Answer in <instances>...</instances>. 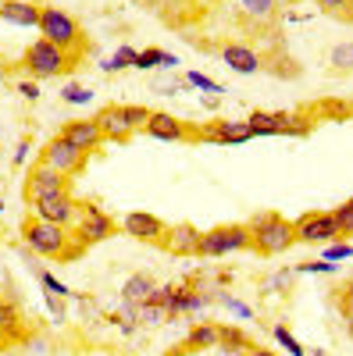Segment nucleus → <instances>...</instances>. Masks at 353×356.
Segmentation results:
<instances>
[{"instance_id": "1", "label": "nucleus", "mask_w": 353, "mask_h": 356, "mask_svg": "<svg viewBox=\"0 0 353 356\" xmlns=\"http://www.w3.org/2000/svg\"><path fill=\"white\" fill-rule=\"evenodd\" d=\"M22 235H25V246L33 250V253H40V257L75 260L86 250V243L79 239V235H75V243H72V235H68L65 225H54V221H43V218H25Z\"/></svg>"}, {"instance_id": "2", "label": "nucleus", "mask_w": 353, "mask_h": 356, "mask_svg": "<svg viewBox=\"0 0 353 356\" xmlns=\"http://www.w3.org/2000/svg\"><path fill=\"white\" fill-rule=\"evenodd\" d=\"M250 235H253V250L264 253V257H279L285 253L292 243H297V228H292V221H285L282 214H253L246 221Z\"/></svg>"}, {"instance_id": "3", "label": "nucleus", "mask_w": 353, "mask_h": 356, "mask_svg": "<svg viewBox=\"0 0 353 356\" xmlns=\"http://www.w3.org/2000/svg\"><path fill=\"white\" fill-rule=\"evenodd\" d=\"M250 136H307L311 132V118L307 114H292V111H253L246 118Z\"/></svg>"}, {"instance_id": "4", "label": "nucleus", "mask_w": 353, "mask_h": 356, "mask_svg": "<svg viewBox=\"0 0 353 356\" xmlns=\"http://www.w3.org/2000/svg\"><path fill=\"white\" fill-rule=\"evenodd\" d=\"M253 246V235L246 225H218L211 232H200V257H228Z\"/></svg>"}, {"instance_id": "5", "label": "nucleus", "mask_w": 353, "mask_h": 356, "mask_svg": "<svg viewBox=\"0 0 353 356\" xmlns=\"http://www.w3.org/2000/svg\"><path fill=\"white\" fill-rule=\"evenodd\" d=\"M40 40L61 47V50H75L82 43V33H79V22L61 11V8H40Z\"/></svg>"}, {"instance_id": "6", "label": "nucleus", "mask_w": 353, "mask_h": 356, "mask_svg": "<svg viewBox=\"0 0 353 356\" xmlns=\"http://www.w3.org/2000/svg\"><path fill=\"white\" fill-rule=\"evenodd\" d=\"M68 61H72V54L61 50V47H54V43H47V40L29 43V50H25V68H29V75H33L36 82L57 79L68 68Z\"/></svg>"}, {"instance_id": "7", "label": "nucleus", "mask_w": 353, "mask_h": 356, "mask_svg": "<svg viewBox=\"0 0 353 356\" xmlns=\"http://www.w3.org/2000/svg\"><path fill=\"white\" fill-rule=\"evenodd\" d=\"M29 207H33V218H43V221H54V225H65V228L79 221V200H75L68 189L36 196V200H29Z\"/></svg>"}, {"instance_id": "8", "label": "nucleus", "mask_w": 353, "mask_h": 356, "mask_svg": "<svg viewBox=\"0 0 353 356\" xmlns=\"http://www.w3.org/2000/svg\"><path fill=\"white\" fill-rule=\"evenodd\" d=\"M86 150H79V146H72L65 136H54L43 150H40V164H47V168H54V171H61L65 178H72V175H79L82 168H86Z\"/></svg>"}, {"instance_id": "9", "label": "nucleus", "mask_w": 353, "mask_h": 356, "mask_svg": "<svg viewBox=\"0 0 353 356\" xmlns=\"http://www.w3.org/2000/svg\"><path fill=\"white\" fill-rule=\"evenodd\" d=\"M75 235L86 243V246H93V243H104L107 235H114V218L104 214L97 203H79V221H75Z\"/></svg>"}, {"instance_id": "10", "label": "nucleus", "mask_w": 353, "mask_h": 356, "mask_svg": "<svg viewBox=\"0 0 353 356\" xmlns=\"http://www.w3.org/2000/svg\"><path fill=\"white\" fill-rule=\"evenodd\" d=\"M143 132L150 139H161V143H193L196 139V129H189L182 118L164 114V111H154L150 122L143 125Z\"/></svg>"}, {"instance_id": "11", "label": "nucleus", "mask_w": 353, "mask_h": 356, "mask_svg": "<svg viewBox=\"0 0 353 356\" xmlns=\"http://www.w3.org/2000/svg\"><path fill=\"white\" fill-rule=\"evenodd\" d=\"M292 228H297V243H339L343 235L332 221V214H304L300 221H292Z\"/></svg>"}, {"instance_id": "12", "label": "nucleus", "mask_w": 353, "mask_h": 356, "mask_svg": "<svg viewBox=\"0 0 353 356\" xmlns=\"http://www.w3.org/2000/svg\"><path fill=\"white\" fill-rule=\"evenodd\" d=\"M122 228H125V235H132V239H139V243H150V246H164V235H168V228H164L161 218L143 214V211L125 214Z\"/></svg>"}, {"instance_id": "13", "label": "nucleus", "mask_w": 353, "mask_h": 356, "mask_svg": "<svg viewBox=\"0 0 353 356\" xmlns=\"http://www.w3.org/2000/svg\"><path fill=\"white\" fill-rule=\"evenodd\" d=\"M214 143V146H240V143H250V125L246 122H214L207 129H196V143Z\"/></svg>"}, {"instance_id": "14", "label": "nucleus", "mask_w": 353, "mask_h": 356, "mask_svg": "<svg viewBox=\"0 0 353 356\" xmlns=\"http://www.w3.org/2000/svg\"><path fill=\"white\" fill-rule=\"evenodd\" d=\"M68 189V178L61 171H54L47 164H36L29 168V178H25V200H36V196H47V193H61Z\"/></svg>"}, {"instance_id": "15", "label": "nucleus", "mask_w": 353, "mask_h": 356, "mask_svg": "<svg viewBox=\"0 0 353 356\" xmlns=\"http://www.w3.org/2000/svg\"><path fill=\"white\" fill-rule=\"evenodd\" d=\"M221 61H225V68H232L235 75H257V72L264 68L260 54H257L253 47H246V43H228V47L221 50Z\"/></svg>"}, {"instance_id": "16", "label": "nucleus", "mask_w": 353, "mask_h": 356, "mask_svg": "<svg viewBox=\"0 0 353 356\" xmlns=\"http://www.w3.org/2000/svg\"><path fill=\"white\" fill-rule=\"evenodd\" d=\"M164 250H171L175 257H200V228L193 225H171L164 235Z\"/></svg>"}, {"instance_id": "17", "label": "nucleus", "mask_w": 353, "mask_h": 356, "mask_svg": "<svg viewBox=\"0 0 353 356\" xmlns=\"http://www.w3.org/2000/svg\"><path fill=\"white\" fill-rule=\"evenodd\" d=\"M72 146H79V150H97V146L104 143V136H100V125H97V118H86V122H68L65 125V132H61Z\"/></svg>"}, {"instance_id": "18", "label": "nucleus", "mask_w": 353, "mask_h": 356, "mask_svg": "<svg viewBox=\"0 0 353 356\" xmlns=\"http://www.w3.org/2000/svg\"><path fill=\"white\" fill-rule=\"evenodd\" d=\"M97 125H100V136L111 139V143H125L132 136V129H129V122H125V114H122L118 104H111L97 114Z\"/></svg>"}, {"instance_id": "19", "label": "nucleus", "mask_w": 353, "mask_h": 356, "mask_svg": "<svg viewBox=\"0 0 353 356\" xmlns=\"http://www.w3.org/2000/svg\"><path fill=\"white\" fill-rule=\"evenodd\" d=\"M0 18L18 25V29H36L40 25V8L29 0H0Z\"/></svg>"}, {"instance_id": "20", "label": "nucleus", "mask_w": 353, "mask_h": 356, "mask_svg": "<svg viewBox=\"0 0 353 356\" xmlns=\"http://www.w3.org/2000/svg\"><path fill=\"white\" fill-rule=\"evenodd\" d=\"M154 289H157V285H154L150 275H143V271H139V275H129V278L122 282V300L139 307V303H146V300L154 296Z\"/></svg>"}, {"instance_id": "21", "label": "nucleus", "mask_w": 353, "mask_h": 356, "mask_svg": "<svg viewBox=\"0 0 353 356\" xmlns=\"http://www.w3.org/2000/svg\"><path fill=\"white\" fill-rule=\"evenodd\" d=\"M196 349H218V324H207V321L193 324L186 335V353H196Z\"/></svg>"}, {"instance_id": "22", "label": "nucleus", "mask_w": 353, "mask_h": 356, "mask_svg": "<svg viewBox=\"0 0 353 356\" xmlns=\"http://www.w3.org/2000/svg\"><path fill=\"white\" fill-rule=\"evenodd\" d=\"M218 349H225V353H250V339L240 328H232V324H218Z\"/></svg>"}, {"instance_id": "23", "label": "nucleus", "mask_w": 353, "mask_h": 356, "mask_svg": "<svg viewBox=\"0 0 353 356\" xmlns=\"http://www.w3.org/2000/svg\"><path fill=\"white\" fill-rule=\"evenodd\" d=\"M175 65H179V57H175V54H164V50H143V54H136V65H132V68L150 72V68H175Z\"/></svg>"}, {"instance_id": "24", "label": "nucleus", "mask_w": 353, "mask_h": 356, "mask_svg": "<svg viewBox=\"0 0 353 356\" xmlns=\"http://www.w3.org/2000/svg\"><path fill=\"white\" fill-rule=\"evenodd\" d=\"M18 332H22V317H18V310L8 303V300H0V339H18Z\"/></svg>"}, {"instance_id": "25", "label": "nucleus", "mask_w": 353, "mask_h": 356, "mask_svg": "<svg viewBox=\"0 0 353 356\" xmlns=\"http://www.w3.org/2000/svg\"><path fill=\"white\" fill-rule=\"evenodd\" d=\"M136 54H139V50H132V47H118L111 57H104V61H100V68H104V72H122V68H132V65H136Z\"/></svg>"}, {"instance_id": "26", "label": "nucleus", "mask_w": 353, "mask_h": 356, "mask_svg": "<svg viewBox=\"0 0 353 356\" xmlns=\"http://www.w3.org/2000/svg\"><path fill=\"white\" fill-rule=\"evenodd\" d=\"M243 4V15L246 18H253V22H268V18H275V0H240Z\"/></svg>"}, {"instance_id": "27", "label": "nucleus", "mask_w": 353, "mask_h": 356, "mask_svg": "<svg viewBox=\"0 0 353 356\" xmlns=\"http://www.w3.org/2000/svg\"><path fill=\"white\" fill-rule=\"evenodd\" d=\"M164 321H171V317H168V310H164L161 303H154V300L139 303V324H146V328H157V324H164Z\"/></svg>"}, {"instance_id": "28", "label": "nucleus", "mask_w": 353, "mask_h": 356, "mask_svg": "<svg viewBox=\"0 0 353 356\" xmlns=\"http://www.w3.org/2000/svg\"><path fill=\"white\" fill-rule=\"evenodd\" d=\"M61 100L72 104V107H82V104H90V100H93V89H90V86H82V82H68V86L61 89Z\"/></svg>"}, {"instance_id": "29", "label": "nucleus", "mask_w": 353, "mask_h": 356, "mask_svg": "<svg viewBox=\"0 0 353 356\" xmlns=\"http://www.w3.org/2000/svg\"><path fill=\"white\" fill-rule=\"evenodd\" d=\"M272 335H275V342L289 353V356H307V349L297 342V335H292L289 328H285V324H275V328H272Z\"/></svg>"}, {"instance_id": "30", "label": "nucleus", "mask_w": 353, "mask_h": 356, "mask_svg": "<svg viewBox=\"0 0 353 356\" xmlns=\"http://www.w3.org/2000/svg\"><path fill=\"white\" fill-rule=\"evenodd\" d=\"M329 65L339 68V72H350L353 68V43H336L329 50Z\"/></svg>"}, {"instance_id": "31", "label": "nucleus", "mask_w": 353, "mask_h": 356, "mask_svg": "<svg viewBox=\"0 0 353 356\" xmlns=\"http://www.w3.org/2000/svg\"><path fill=\"white\" fill-rule=\"evenodd\" d=\"M329 214H332V221H336L339 235H343V239H350V235H353V203L346 200L343 207H336V211H329Z\"/></svg>"}, {"instance_id": "32", "label": "nucleus", "mask_w": 353, "mask_h": 356, "mask_svg": "<svg viewBox=\"0 0 353 356\" xmlns=\"http://www.w3.org/2000/svg\"><path fill=\"white\" fill-rule=\"evenodd\" d=\"M122 114H125V122H129V129L132 132H139L146 122H150V107H139V104H122Z\"/></svg>"}, {"instance_id": "33", "label": "nucleus", "mask_w": 353, "mask_h": 356, "mask_svg": "<svg viewBox=\"0 0 353 356\" xmlns=\"http://www.w3.org/2000/svg\"><path fill=\"white\" fill-rule=\"evenodd\" d=\"M186 86L203 89V93H211V97H218V93H221V86H218L214 79H207V75H200V72H189V75H186Z\"/></svg>"}, {"instance_id": "34", "label": "nucleus", "mask_w": 353, "mask_h": 356, "mask_svg": "<svg viewBox=\"0 0 353 356\" xmlns=\"http://www.w3.org/2000/svg\"><path fill=\"white\" fill-rule=\"evenodd\" d=\"M40 285H43L50 296H61V300H68V296H72V289H68L65 282H57L50 271H40Z\"/></svg>"}, {"instance_id": "35", "label": "nucleus", "mask_w": 353, "mask_h": 356, "mask_svg": "<svg viewBox=\"0 0 353 356\" xmlns=\"http://www.w3.org/2000/svg\"><path fill=\"white\" fill-rule=\"evenodd\" d=\"M350 257H353V246H350L346 239L329 243V250H325V260H329V264H339V260H350Z\"/></svg>"}, {"instance_id": "36", "label": "nucleus", "mask_w": 353, "mask_h": 356, "mask_svg": "<svg viewBox=\"0 0 353 356\" xmlns=\"http://www.w3.org/2000/svg\"><path fill=\"white\" fill-rule=\"evenodd\" d=\"M300 275H336V264H329V260H307V264H300L297 267Z\"/></svg>"}, {"instance_id": "37", "label": "nucleus", "mask_w": 353, "mask_h": 356, "mask_svg": "<svg viewBox=\"0 0 353 356\" xmlns=\"http://www.w3.org/2000/svg\"><path fill=\"white\" fill-rule=\"evenodd\" d=\"M218 300H221V303H225V307H228V310H232V314H240V317H243V321H246V317H250V314H253V310H250V307H246V303H240V300H232V296H218Z\"/></svg>"}, {"instance_id": "38", "label": "nucleus", "mask_w": 353, "mask_h": 356, "mask_svg": "<svg viewBox=\"0 0 353 356\" xmlns=\"http://www.w3.org/2000/svg\"><path fill=\"white\" fill-rule=\"evenodd\" d=\"M15 89H18V97H25V100H40V82L36 79L33 82H18Z\"/></svg>"}, {"instance_id": "39", "label": "nucleus", "mask_w": 353, "mask_h": 356, "mask_svg": "<svg viewBox=\"0 0 353 356\" xmlns=\"http://www.w3.org/2000/svg\"><path fill=\"white\" fill-rule=\"evenodd\" d=\"M314 4H317L321 11H332V15H339V11H346V8H350V0H314Z\"/></svg>"}, {"instance_id": "40", "label": "nucleus", "mask_w": 353, "mask_h": 356, "mask_svg": "<svg viewBox=\"0 0 353 356\" xmlns=\"http://www.w3.org/2000/svg\"><path fill=\"white\" fill-rule=\"evenodd\" d=\"M47 307H50V314H54L57 321H65V307H61V296H50V292H47Z\"/></svg>"}, {"instance_id": "41", "label": "nucleus", "mask_w": 353, "mask_h": 356, "mask_svg": "<svg viewBox=\"0 0 353 356\" xmlns=\"http://www.w3.org/2000/svg\"><path fill=\"white\" fill-rule=\"evenodd\" d=\"M289 278H292L289 271H279V275H275V278L268 282V289H282V285H289Z\"/></svg>"}, {"instance_id": "42", "label": "nucleus", "mask_w": 353, "mask_h": 356, "mask_svg": "<svg viewBox=\"0 0 353 356\" xmlns=\"http://www.w3.org/2000/svg\"><path fill=\"white\" fill-rule=\"evenodd\" d=\"M25 150H29V139H22V143H18V150H15V164H22V161H25Z\"/></svg>"}, {"instance_id": "43", "label": "nucleus", "mask_w": 353, "mask_h": 356, "mask_svg": "<svg viewBox=\"0 0 353 356\" xmlns=\"http://www.w3.org/2000/svg\"><path fill=\"white\" fill-rule=\"evenodd\" d=\"M343 303H346V310L353 307V282H346V289H343Z\"/></svg>"}, {"instance_id": "44", "label": "nucleus", "mask_w": 353, "mask_h": 356, "mask_svg": "<svg viewBox=\"0 0 353 356\" xmlns=\"http://www.w3.org/2000/svg\"><path fill=\"white\" fill-rule=\"evenodd\" d=\"M246 356H279V353H275V349H260V346L253 349V346H250V353H246Z\"/></svg>"}, {"instance_id": "45", "label": "nucleus", "mask_w": 353, "mask_h": 356, "mask_svg": "<svg viewBox=\"0 0 353 356\" xmlns=\"http://www.w3.org/2000/svg\"><path fill=\"white\" fill-rule=\"evenodd\" d=\"M346 332H350V339H353V307L346 310Z\"/></svg>"}, {"instance_id": "46", "label": "nucleus", "mask_w": 353, "mask_h": 356, "mask_svg": "<svg viewBox=\"0 0 353 356\" xmlns=\"http://www.w3.org/2000/svg\"><path fill=\"white\" fill-rule=\"evenodd\" d=\"M311 356H325V353H321V349H314V353H311Z\"/></svg>"}, {"instance_id": "47", "label": "nucleus", "mask_w": 353, "mask_h": 356, "mask_svg": "<svg viewBox=\"0 0 353 356\" xmlns=\"http://www.w3.org/2000/svg\"><path fill=\"white\" fill-rule=\"evenodd\" d=\"M4 75H8V72H4V68H0V82H4Z\"/></svg>"}, {"instance_id": "48", "label": "nucleus", "mask_w": 353, "mask_h": 356, "mask_svg": "<svg viewBox=\"0 0 353 356\" xmlns=\"http://www.w3.org/2000/svg\"><path fill=\"white\" fill-rule=\"evenodd\" d=\"M0 214H4V200H0Z\"/></svg>"}, {"instance_id": "49", "label": "nucleus", "mask_w": 353, "mask_h": 356, "mask_svg": "<svg viewBox=\"0 0 353 356\" xmlns=\"http://www.w3.org/2000/svg\"><path fill=\"white\" fill-rule=\"evenodd\" d=\"M350 203H353V196H350Z\"/></svg>"}]
</instances>
